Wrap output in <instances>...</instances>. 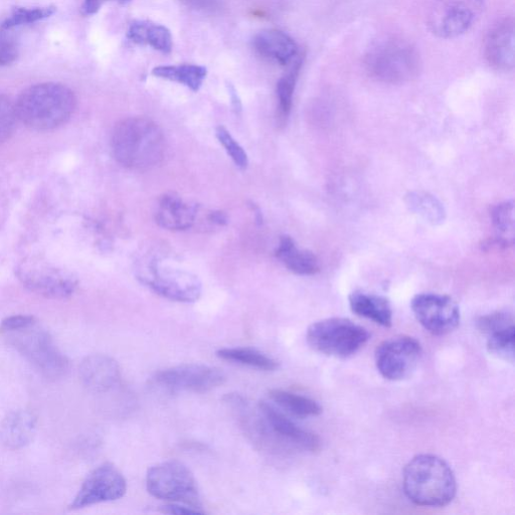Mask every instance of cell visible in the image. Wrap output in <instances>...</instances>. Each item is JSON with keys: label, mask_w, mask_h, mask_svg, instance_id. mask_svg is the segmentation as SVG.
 Here are the masks:
<instances>
[{"label": "cell", "mask_w": 515, "mask_h": 515, "mask_svg": "<svg viewBox=\"0 0 515 515\" xmlns=\"http://www.w3.org/2000/svg\"><path fill=\"white\" fill-rule=\"evenodd\" d=\"M138 279L154 293L171 301L194 303L202 295V283L197 276L160 266L155 260L140 270Z\"/></svg>", "instance_id": "cell-10"}, {"label": "cell", "mask_w": 515, "mask_h": 515, "mask_svg": "<svg viewBox=\"0 0 515 515\" xmlns=\"http://www.w3.org/2000/svg\"><path fill=\"white\" fill-rule=\"evenodd\" d=\"M77 107L75 93L59 83H42L25 90L16 108L19 120L36 131H51L66 124Z\"/></svg>", "instance_id": "cell-3"}, {"label": "cell", "mask_w": 515, "mask_h": 515, "mask_svg": "<svg viewBox=\"0 0 515 515\" xmlns=\"http://www.w3.org/2000/svg\"><path fill=\"white\" fill-rule=\"evenodd\" d=\"M411 307L420 324L437 336L451 333L460 323L459 306L446 295L418 294L413 298Z\"/></svg>", "instance_id": "cell-13"}, {"label": "cell", "mask_w": 515, "mask_h": 515, "mask_svg": "<svg viewBox=\"0 0 515 515\" xmlns=\"http://www.w3.org/2000/svg\"><path fill=\"white\" fill-rule=\"evenodd\" d=\"M484 8L485 0H433L427 26L439 39H455L470 31Z\"/></svg>", "instance_id": "cell-8"}, {"label": "cell", "mask_w": 515, "mask_h": 515, "mask_svg": "<svg viewBox=\"0 0 515 515\" xmlns=\"http://www.w3.org/2000/svg\"><path fill=\"white\" fill-rule=\"evenodd\" d=\"M229 92H230V95H231V100H232V105H233L234 110L237 113L241 112L242 104H241L240 98H239V96L237 94V91L235 90L234 87L229 86Z\"/></svg>", "instance_id": "cell-41"}, {"label": "cell", "mask_w": 515, "mask_h": 515, "mask_svg": "<svg viewBox=\"0 0 515 515\" xmlns=\"http://www.w3.org/2000/svg\"><path fill=\"white\" fill-rule=\"evenodd\" d=\"M403 487L413 503L427 507L448 505L457 492L453 470L446 461L432 454L417 455L408 462Z\"/></svg>", "instance_id": "cell-2"}, {"label": "cell", "mask_w": 515, "mask_h": 515, "mask_svg": "<svg viewBox=\"0 0 515 515\" xmlns=\"http://www.w3.org/2000/svg\"><path fill=\"white\" fill-rule=\"evenodd\" d=\"M16 274L30 291L50 299H67L78 288V280L71 272L41 259L24 260Z\"/></svg>", "instance_id": "cell-9"}, {"label": "cell", "mask_w": 515, "mask_h": 515, "mask_svg": "<svg viewBox=\"0 0 515 515\" xmlns=\"http://www.w3.org/2000/svg\"><path fill=\"white\" fill-rule=\"evenodd\" d=\"M127 38L135 44L150 46L163 54L173 50V36L169 30L151 22H134L129 27Z\"/></svg>", "instance_id": "cell-23"}, {"label": "cell", "mask_w": 515, "mask_h": 515, "mask_svg": "<svg viewBox=\"0 0 515 515\" xmlns=\"http://www.w3.org/2000/svg\"><path fill=\"white\" fill-rule=\"evenodd\" d=\"M421 356L420 342L414 337L401 335L382 342L375 359L379 373L385 379L397 382L411 376Z\"/></svg>", "instance_id": "cell-12"}, {"label": "cell", "mask_w": 515, "mask_h": 515, "mask_svg": "<svg viewBox=\"0 0 515 515\" xmlns=\"http://www.w3.org/2000/svg\"><path fill=\"white\" fill-rule=\"evenodd\" d=\"M208 220L210 223L218 226H226L229 223L228 216L220 211L211 212L208 215Z\"/></svg>", "instance_id": "cell-40"}, {"label": "cell", "mask_w": 515, "mask_h": 515, "mask_svg": "<svg viewBox=\"0 0 515 515\" xmlns=\"http://www.w3.org/2000/svg\"><path fill=\"white\" fill-rule=\"evenodd\" d=\"M226 382V375L218 368L202 364H187L155 374L152 384L167 393H207Z\"/></svg>", "instance_id": "cell-11"}, {"label": "cell", "mask_w": 515, "mask_h": 515, "mask_svg": "<svg viewBox=\"0 0 515 515\" xmlns=\"http://www.w3.org/2000/svg\"><path fill=\"white\" fill-rule=\"evenodd\" d=\"M306 339L310 348L317 353L348 359L365 347L370 333L350 319L332 317L311 324L307 329Z\"/></svg>", "instance_id": "cell-5"}, {"label": "cell", "mask_w": 515, "mask_h": 515, "mask_svg": "<svg viewBox=\"0 0 515 515\" xmlns=\"http://www.w3.org/2000/svg\"><path fill=\"white\" fill-rule=\"evenodd\" d=\"M275 254L289 271L297 275L311 276L320 270L317 257L310 251L297 248L289 236L281 237Z\"/></svg>", "instance_id": "cell-21"}, {"label": "cell", "mask_w": 515, "mask_h": 515, "mask_svg": "<svg viewBox=\"0 0 515 515\" xmlns=\"http://www.w3.org/2000/svg\"><path fill=\"white\" fill-rule=\"evenodd\" d=\"M37 426V417L31 411H14L0 423V444L11 450L22 449L33 442Z\"/></svg>", "instance_id": "cell-19"}, {"label": "cell", "mask_w": 515, "mask_h": 515, "mask_svg": "<svg viewBox=\"0 0 515 515\" xmlns=\"http://www.w3.org/2000/svg\"><path fill=\"white\" fill-rule=\"evenodd\" d=\"M198 214L197 206L185 202L176 194H166L159 201L155 217L163 229L186 231L195 225Z\"/></svg>", "instance_id": "cell-18"}, {"label": "cell", "mask_w": 515, "mask_h": 515, "mask_svg": "<svg viewBox=\"0 0 515 515\" xmlns=\"http://www.w3.org/2000/svg\"><path fill=\"white\" fill-rule=\"evenodd\" d=\"M254 48L262 57L282 66L292 64L299 56L294 40L278 30L259 33L254 39Z\"/></svg>", "instance_id": "cell-20"}, {"label": "cell", "mask_w": 515, "mask_h": 515, "mask_svg": "<svg viewBox=\"0 0 515 515\" xmlns=\"http://www.w3.org/2000/svg\"><path fill=\"white\" fill-rule=\"evenodd\" d=\"M147 491L155 498L202 509L198 482L184 463L177 460L151 466L146 475Z\"/></svg>", "instance_id": "cell-7"}, {"label": "cell", "mask_w": 515, "mask_h": 515, "mask_svg": "<svg viewBox=\"0 0 515 515\" xmlns=\"http://www.w3.org/2000/svg\"><path fill=\"white\" fill-rule=\"evenodd\" d=\"M488 352L504 361H514V324L495 330L487 335Z\"/></svg>", "instance_id": "cell-30"}, {"label": "cell", "mask_w": 515, "mask_h": 515, "mask_svg": "<svg viewBox=\"0 0 515 515\" xmlns=\"http://www.w3.org/2000/svg\"><path fill=\"white\" fill-rule=\"evenodd\" d=\"M160 511L166 514H205L206 512L202 509L189 506L182 503H170L160 507Z\"/></svg>", "instance_id": "cell-38"}, {"label": "cell", "mask_w": 515, "mask_h": 515, "mask_svg": "<svg viewBox=\"0 0 515 515\" xmlns=\"http://www.w3.org/2000/svg\"><path fill=\"white\" fill-rule=\"evenodd\" d=\"M55 13L56 9L53 7L34 9L18 8L14 10L0 29L11 31L15 28L32 25L52 17Z\"/></svg>", "instance_id": "cell-31"}, {"label": "cell", "mask_w": 515, "mask_h": 515, "mask_svg": "<svg viewBox=\"0 0 515 515\" xmlns=\"http://www.w3.org/2000/svg\"><path fill=\"white\" fill-rule=\"evenodd\" d=\"M349 300L352 311L357 315L387 328L393 325V309L387 298L357 291L350 295Z\"/></svg>", "instance_id": "cell-22"}, {"label": "cell", "mask_w": 515, "mask_h": 515, "mask_svg": "<svg viewBox=\"0 0 515 515\" xmlns=\"http://www.w3.org/2000/svg\"><path fill=\"white\" fill-rule=\"evenodd\" d=\"M126 491L127 482L123 474L113 464L105 463L87 476L70 509L115 501L122 498Z\"/></svg>", "instance_id": "cell-14"}, {"label": "cell", "mask_w": 515, "mask_h": 515, "mask_svg": "<svg viewBox=\"0 0 515 515\" xmlns=\"http://www.w3.org/2000/svg\"><path fill=\"white\" fill-rule=\"evenodd\" d=\"M11 345L48 379H60L69 371L68 359L56 347L50 333L38 321L6 332Z\"/></svg>", "instance_id": "cell-6"}, {"label": "cell", "mask_w": 515, "mask_h": 515, "mask_svg": "<svg viewBox=\"0 0 515 515\" xmlns=\"http://www.w3.org/2000/svg\"><path fill=\"white\" fill-rule=\"evenodd\" d=\"M261 418V436L273 434L280 442L296 449L317 452L321 448L320 438L302 429L272 404L261 402L258 406Z\"/></svg>", "instance_id": "cell-15"}, {"label": "cell", "mask_w": 515, "mask_h": 515, "mask_svg": "<svg viewBox=\"0 0 515 515\" xmlns=\"http://www.w3.org/2000/svg\"><path fill=\"white\" fill-rule=\"evenodd\" d=\"M111 146L121 165L143 171L161 162L165 153V138L152 120L132 117L115 126Z\"/></svg>", "instance_id": "cell-1"}, {"label": "cell", "mask_w": 515, "mask_h": 515, "mask_svg": "<svg viewBox=\"0 0 515 515\" xmlns=\"http://www.w3.org/2000/svg\"><path fill=\"white\" fill-rule=\"evenodd\" d=\"M108 2H116L121 5H126L130 3L131 0H85L82 12L86 16L94 15Z\"/></svg>", "instance_id": "cell-39"}, {"label": "cell", "mask_w": 515, "mask_h": 515, "mask_svg": "<svg viewBox=\"0 0 515 515\" xmlns=\"http://www.w3.org/2000/svg\"><path fill=\"white\" fill-rule=\"evenodd\" d=\"M188 8L204 12V13H217L222 9L220 0H182Z\"/></svg>", "instance_id": "cell-37"}, {"label": "cell", "mask_w": 515, "mask_h": 515, "mask_svg": "<svg viewBox=\"0 0 515 515\" xmlns=\"http://www.w3.org/2000/svg\"><path fill=\"white\" fill-rule=\"evenodd\" d=\"M8 31H0V68L14 64L19 57V47Z\"/></svg>", "instance_id": "cell-35"}, {"label": "cell", "mask_w": 515, "mask_h": 515, "mask_svg": "<svg viewBox=\"0 0 515 515\" xmlns=\"http://www.w3.org/2000/svg\"><path fill=\"white\" fill-rule=\"evenodd\" d=\"M269 396L281 409L298 418L317 417L322 407L314 400L284 390H272Z\"/></svg>", "instance_id": "cell-25"}, {"label": "cell", "mask_w": 515, "mask_h": 515, "mask_svg": "<svg viewBox=\"0 0 515 515\" xmlns=\"http://www.w3.org/2000/svg\"><path fill=\"white\" fill-rule=\"evenodd\" d=\"M484 58L494 70L510 72L514 68V21L506 18L498 22L484 42Z\"/></svg>", "instance_id": "cell-16"}, {"label": "cell", "mask_w": 515, "mask_h": 515, "mask_svg": "<svg viewBox=\"0 0 515 515\" xmlns=\"http://www.w3.org/2000/svg\"><path fill=\"white\" fill-rule=\"evenodd\" d=\"M492 223L496 232V242L503 246H512L514 242V204L506 201L498 204L491 212Z\"/></svg>", "instance_id": "cell-28"}, {"label": "cell", "mask_w": 515, "mask_h": 515, "mask_svg": "<svg viewBox=\"0 0 515 515\" xmlns=\"http://www.w3.org/2000/svg\"><path fill=\"white\" fill-rule=\"evenodd\" d=\"M512 324H514L512 314L502 311L481 316L477 321L479 330L486 335Z\"/></svg>", "instance_id": "cell-34"}, {"label": "cell", "mask_w": 515, "mask_h": 515, "mask_svg": "<svg viewBox=\"0 0 515 515\" xmlns=\"http://www.w3.org/2000/svg\"><path fill=\"white\" fill-rule=\"evenodd\" d=\"M207 74V69L198 65L160 66L152 71L157 78L183 84L195 92L201 89Z\"/></svg>", "instance_id": "cell-24"}, {"label": "cell", "mask_w": 515, "mask_h": 515, "mask_svg": "<svg viewBox=\"0 0 515 515\" xmlns=\"http://www.w3.org/2000/svg\"><path fill=\"white\" fill-rule=\"evenodd\" d=\"M422 65L417 48L399 37L377 41L365 57L368 74L376 81L390 85H402L417 79Z\"/></svg>", "instance_id": "cell-4"}, {"label": "cell", "mask_w": 515, "mask_h": 515, "mask_svg": "<svg viewBox=\"0 0 515 515\" xmlns=\"http://www.w3.org/2000/svg\"><path fill=\"white\" fill-rule=\"evenodd\" d=\"M36 320L37 319L31 315L10 316L2 322V325H0V331L6 333L9 331L17 330L33 323Z\"/></svg>", "instance_id": "cell-36"}, {"label": "cell", "mask_w": 515, "mask_h": 515, "mask_svg": "<svg viewBox=\"0 0 515 515\" xmlns=\"http://www.w3.org/2000/svg\"><path fill=\"white\" fill-rule=\"evenodd\" d=\"M221 360L248 366L261 371L274 372L279 363L264 353L250 348H226L217 352Z\"/></svg>", "instance_id": "cell-26"}, {"label": "cell", "mask_w": 515, "mask_h": 515, "mask_svg": "<svg viewBox=\"0 0 515 515\" xmlns=\"http://www.w3.org/2000/svg\"><path fill=\"white\" fill-rule=\"evenodd\" d=\"M408 208L432 225H440L446 219V211L439 200L424 192L410 193L406 197Z\"/></svg>", "instance_id": "cell-27"}, {"label": "cell", "mask_w": 515, "mask_h": 515, "mask_svg": "<svg viewBox=\"0 0 515 515\" xmlns=\"http://www.w3.org/2000/svg\"><path fill=\"white\" fill-rule=\"evenodd\" d=\"M303 64L302 56H298L292 63L289 72L283 76L277 84V96L279 101V112L283 118H287L293 105V96L298 76Z\"/></svg>", "instance_id": "cell-29"}, {"label": "cell", "mask_w": 515, "mask_h": 515, "mask_svg": "<svg viewBox=\"0 0 515 515\" xmlns=\"http://www.w3.org/2000/svg\"><path fill=\"white\" fill-rule=\"evenodd\" d=\"M18 121L16 103L7 96L0 95V143L12 137Z\"/></svg>", "instance_id": "cell-32"}, {"label": "cell", "mask_w": 515, "mask_h": 515, "mask_svg": "<svg viewBox=\"0 0 515 515\" xmlns=\"http://www.w3.org/2000/svg\"><path fill=\"white\" fill-rule=\"evenodd\" d=\"M216 134L235 164L241 169L247 168L249 164L248 155L232 134L223 126L217 128Z\"/></svg>", "instance_id": "cell-33"}, {"label": "cell", "mask_w": 515, "mask_h": 515, "mask_svg": "<svg viewBox=\"0 0 515 515\" xmlns=\"http://www.w3.org/2000/svg\"><path fill=\"white\" fill-rule=\"evenodd\" d=\"M83 386L93 394H104L116 388L121 381L119 365L104 355L86 358L79 369Z\"/></svg>", "instance_id": "cell-17"}]
</instances>
